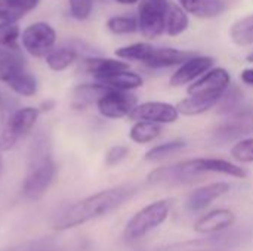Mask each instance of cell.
<instances>
[{"label": "cell", "instance_id": "obj_14", "mask_svg": "<svg viewBox=\"0 0 253 251\" xmlns=\"http://www.w3.org/2000/svg\"><path fill=\"white\" fill-rule=\"evenodd\" d=\"M236 222V215L228 209H216L203 215L196 223L194 231L202 235H215L231 228Z\"/></svg>", "mask_w": 253, "mask_h": 251}, {"label": "cell", "instance_id": "obj_32", "mask_svg": "<svg viewBox=\"0 0 253 251\" xmlns=\"http://www.w3.org/2000/svg\"><path fill=\"white\" fill-rule=\"evenodd\" d=\"M231 157L242 164L253 163V138L239 141L231 148Z\"/></svg>", "mask_w": 253, "mask_h": 251}, {"label": "cell", "instance_id": "obj_13", "mask_svg": "<svg viewBox=\"0 0 253 251\" xmlns=\"http://www.w3.org/2000/svg\"><path fill=\"white\" fill-rule=\"evenodd\" d=\"M188 161L196 176L203 173H219L239 179H245L248 176V172L243 167L222 158H191Z\"/></svg>", "mask_w": 253, "mask_h": 251}, {"label": "cell", "instance_id": "obj_24", "mask_svg": "<svg viewBox=\"0 0 253 251\" xmlns=\"http://www.w3.org/2000/svg\"><path fill=\"white\" fill-rule=\"evenodd\" d=\"M113 90H120V92H130V90H135L138 87H141L144 84V80L139 74L127 70V71H122V72H117L108 78H104L101 81H98Z\"/></svg>", "mask_w": 253, "mask_h": 251}, {"label": "cell", "instance_id": "obj_22", "mask_svg": "<svg viewBox=\"0 0 253 251\" xmlns=\"http://www.w3.org/2000/svg\"><path fill=\"white\" fill-rule=\"evenodd\" d=\"M188 25H190L188 13L179 4L169 1L165 16V31L170 37H176L182 34L188 28Z\"/></svg>", "mask_w": 253, "mask_h": 251}, {"label": "cell", "instance_id": "obj_15", "mask_svg": "<svg viewBox=\"0 0 253 251\" xmlns=\"http://www.w3.org/2000/svg\"><path fill=\"white\" fill-rule=\"evenodd\" d=\"M230 191V185L227 182H213L205 185L202 188L194 189L187 198V209L190 212H202L209 207L215 200L221 198Z\"/></svg>", "mask_w": 253, "mask_h": 251}, {"label": "cell", "instance_id": "obj_25", "mask_svg": "<svg viewBox=\"0 0 253 251\" xmlns=\"http://www.w3.org/2000/svg\"><path fill=\"white\" fill-rule=\"evenodd\" d=\"M6 84L12 92H15L19 96H24V98L34 96L37 93V89H39V83H37L36 75L31 74L28 70H24V71L18 72Z\"/></svg>", "mask_w": 253, "mask_h": 251}, {"label": "cell", "instance_id": "obj_1", "mask_svg": "<svg viewBox=\"0 0 253 251\" xmlns=\"http://www.w3.org/2000/svg\"><path fill=\"white\" fill-rule=\"evenodd\" d=\"M135 194L136 188L130 185H120L95 192L68 207L55 222L53 229L62 232L104 217L126 204Z\"/></svg>", "mask_w": 253, "mask_h": 251}, {"label": "cell", "instance_id": "obj_2", "mask_svg": "<svg viewBox=\"0 0 253 251\" xmlns=\"http://www.w3.org/2000/svg\"><path fill=\"white\" fill-rule=\"evenodd\" d=\"M231 84V75L225 68H212L193 84L188 86V96L176 105L179 114L185 117L200 115L221 102Z\"/></svg>", "mask_w": 253, "mask_h": 251}, {"label": "cell", "instance_id": "obj_18", "mask_svg": "<svg viewBox=\"0 0 253 251\" xmlns=\"http://www.w3.org/2000/svg\"><path fill=\"white\" fill-rule=\"evenodd\" d=\"M111 89L101 83H84L73 89V102L71 105L77 109H83L92 104H98L99 99L107 95Z\"/></svg>", "mask_w": 253, "mask_h": 251}, {"label": "cell", "instance_id": "obj_28", "mask_svg": "<svg viewBox=\"0 0 253 251\" xmlns=\"http://www.w3.org/2000/svg\"><path fill=\"white\" fill-rule=\"evenodd\" d=\"M156 47H153L150 43H135L129 46H123L116 49V56L122 61H139L145 62L151 53L154 52Z\"/></svg>", "mask_w": 253, "mask_h": 251}, {"label": "cell", "instance_id": "obj_4", "mask_svg": "<svg viewBox=\"0 0 253 251\" xmlns=\"http://www.w3.org/2000/svg\"><path fill=\"white\" fill-rule=\"evenodd\" d=\"M172 207H173L172 198H163L142 207L126 223L123 231V238L126 241L141 240L142 237H145L147 234L157 229L166 222Z\"/></svg>", "mask_w": 253, "mask_h": 251}, {"label": "cell", "instance_id": "obj_12", "mask_svg": "<svg viewBox=\"0 0 253 251\" xmlns=\"http://www.w3.org/2000/svg\"><path fill=\"white\" fill-rule=\"evenodd\" d=\"M194 178L196 175L193 173L188 160H184L170 166L154 169L147 176V180L150 185H178V183L190 182Z\"/></svg>", "mask_w": 253, "mask_h": 251}, {"label": "cell", "instance_id": "obj_35", "mask_svg": "<svg viewBox=\"0 0 253 251\" xmlns=\"http://www.w3.org/2000/svg\"><path fill=\"white\" fill-rule=\"evenodd\" d=\"M240 78H242L243 83H246V84H249V86H253V68H246V70H243L242 74H240Z\"/></svg>", "mask_w": 253, "mask_h": 251}, {"label": "cell", "instance_id": "obj_3", "mask_svg": "<svg viewBox=\"0 0 253 251\" xmlns=\"http://www.w3.org/2000/svg\"><path fill=\"white\" fill-rule=\"evenodd\" d=\"M56 176V164L52 158L50 143L44 135H37L30 148L27 176L22 183V195L30 201L40 200L50 188Z\"/></svg>", "mask_w": 253, "mask_h": 251}, {"label": "cell", "instance_id": "obj_10", "mask_svg": "<svg viewBox=\"0 0 253 251\" xmlns=\"http://www.w3.org/2000/svg\"><path fill=\"white\" fill-rule=\"evenodd\" d=\"M130 120L136 121H151L156 124H168L175 123L179 118V112L176 107L168 102L150 101L144 104H138L133 111L129 114Z\"/></svg>", "mask_w": 253, "mask_h": 251}, {"label": "cell", "instance_id": "obj_31", "mask_svg": "<svg viewBox=\"0 0 253 251\" xmlns=\"http://www.w3.org/2000/svg\"><path fill=\"white\" fill-rule=\"evenodd\" d=\"M107 28L117 36H125V34H133L139 30L138 25V18L135 16H127V15H117L111 16L107 21Z\"/></svg>", "mask_w": 253, "mask_h": 251}, {"label": "cell", "instance_id": "obj_36", "mask_svg": "<svg viewBox=\"0 0 253 251\" xmlns=\"http://www.w3.org/2000/svg\"><path fill=\"white\" fill-rule=\"evenodd\" d=\"M120 4H135V3H139L141 0H114Z\"/></svg>", "mask_w": 253, "mask_h": 251}, {"label": "cell", "instance_id": "obj_26", "mask_svg": "<svg viewBox=\"0 0 253 251\" xmlns=\"http://www.w3.org/2000/svg\"><path fill=\"white\" fill-rule=\"evenodd\" d=\"M162 135V126L151 121H136L129 132V138L132 142L144 145L150 143Z\"/></svg>", "mask_w": 253, "mask_h": 251}, {"label": "cell", "instance_id": "obj_39", "mask_svg": "<svg viewBox=\"0 0 253 251\" xmlns=\"http://www.w3.org/2000/svg\"><path fill=\"white\" fill-rule=\"evenodd\" d=\"M1 152V151H0ZM0 172H1V155H0Z\"/></svg>", "mask_w": 253, "mask_h": 251}, {"label": "cell", "instance_id": "obj_7", "mask_svg": "<svg viewBox=\"0 0 253 251\" xmlns=\"http://www.w3.org/2000/svg\"><path fill=\"white\" fill-rule=\"evenodd\" d=\"M169 0H141L138 4L139 31L147 38H156L165 33V16Z\"/></svg>", "mask_w": 253, "mask_h": 251}, {"label": "cell", "instance_id": "obj_20", "mask_svg": "<svg viewBox=\"0 0 253 251\" xmlns=\"http://www.w3.org/2000/svg\"><path fill=\"white\" fill-rule=\"evenodd\" d=\"M27 70L25 58L19 50H7L0 49V81L7 83L13 75Z\"/></svg>", "mask_w": 253, "mask_h": 251}, {"label": "cell", "instance_id": "obj_38", "mask_svg": "<svg viewBox=\"0 0 253 251\" xmlns=\"http://www.w3.org/2000/svg\"><path fill=\"white\" fill-rule=\"evenodd\" d=\"M3 108V95H1V92H0V109Z\"/></svg>", "mask_w": 253, "mask_h": 251}, {"label": "cell", "instance_id": "obj_21", "mask_svg": "<svg viewBox=\"0 0 253 251\" xmlns=\"http://www.w3.org/2000/svg\"><path fill=\"white\" fill-rule=\"evenodd\" d=\"M37 4L39 0H0V22H18Z\"/></svg>", "mask_w": 253, "mask_h": 251}, {"label": "cell", "instance_id": "obj_29", "mask_svg": "<svg viewBox=\"0 0 253 251\" xmlns=\"http://www.w3.org/2000/svg\"><path fill=\"white\" fill-rule=\"evenodd\" d=\"M21 28L18 22H0V49L19 50Z\"/></svg>", "mask_w": 253, "mask_h": 251}, {"label": "cell", "instance_id": "obj_33", "mask_svg": "<svg viewBox=\"0 0 253 251\" xmlns=\"http://www.w3.org/2000/svg\"><path fill=\"white\" fill-rule=\"evenodd\" d=\"M95 0H68L70 13L77 21H86L93 10Z\"/></svg>", "mask_w": 253, "mask_h": 251}, {"label": "cell", "instance_id": "obj_8", "mask_svg": "<svg viewBox=\"0 0 253 251\" xmlns=\"http://www.w3.org/2000/svg\"><path fill=\"white\" fill-rule=\"evenodd\" d=\"M239 241H240L239 235L221 232L215 235H206V238L166 244L159 247L157 251H227L236 247Z\"/></svg>", "mask_w": 253, "mask_h": 251}, {"label": "cell", "instance_id": "obj_16", "mask_svg": "<svg viewBox=\"0 0 253 251\" xmlns=\"http://www.w3.org/2000/svg\"><path fill=\"white\" fill-rule=\"evenodd\" d=\"M83 68L87 74L95 77L98 81L108 78L117 72L127 71L129 64L122 59H113V58H86L83 62Z\"/></svg>", "mask_w": 253, "mask_h": 251}, {"label": "cell", "instance_id": "obj_6", "mask_svg": "<svg viewBox=\"0 0 253 251\" xmlns=\"http://www.w3.org/2000/svg\"><path fill=\"white\" fill-rule=\"evenodd\" d=\"M55 28L43 21L33 22L21 33V44L24 50L34 58H44L56 43Z\"/></svg>", "mask_w": 253, "mask_h": 251}, {"label": "cell", "instance_id": "obj_34", "mask_svg": "<svg viewBox=\"0 0 253 251\" xmlns=\"http://www.w3.org/2000/svg\"><path fill=\"white\" fill-rule=\"evenodd\" d=\"M129 155V148L126 145H116L110 148L105 154V164L108 167H114L120 164Z\"/></svg>", "mask_w": 253, "mask_h": 251}, {"label": "cell", "instance_id": "obj_5", "mask_svg": "<svg viewBox=\"0 0 253 251\" xmlns=\"http://www.w3.org/2000/svg\"><path fill=\"white\" fill-rule=\"evenodd\" d=\"M40 115L36 107H24L12 112L3 124L0 132V151L6 152L15 148L21 138L33 130Z\"/></svg>", "mask_w": 253, "mask_h": 251}, {"label": "cell", "instance_id": "obj_23", "mask_svg": "<svg viewBox=\"0 0 253 251\" xmlns=\"http://www.w3.org/2000/svg\"><path fill=\"white\" fill-rule=\"evenodd\" d=\"M79 58V53L76 49L70 47V46H59V47H53L46 56V64L49 67V70L55 71V72H61L65 71L67 68H70Z\"/></svg>", "mask_w": 253, "mask_h": 251}, {"label": "cell", "instance_id": "obj_11", "mask_svg": "<svg viewBox=\"0 0 253 251\" xmlns=\"http://www.w3.org/2000/svg\"><path fill=\"white\" fill-rule=\"evenodd\" d=\"M215 59L211 56H193L172 74L170 86L179 87L188 83H194L202 75H205L209 70L213 68Z\"/></svg>", "mask_w": 253, "mask_h": 251}, {"label": "cell", "instance_id": "obj_30", "mask_svg": "<svg viewBox=\"0 0 253 251\" xmlns=\"http://www.w3.org/2000/svg\"><path fill=\"white\" fill-rule=\"evenodd\" d=\"M187 146V143L184 141H172V142H165L162 145H157L154 148H151L150 151L145 152V161L150 163H157L162 161L176 152H179L181 149H184Z\"/></svg>", "mask_w": 253, "mask_h": 251}, {"label": "cell", "instance_id": "obj_19", "mask_svg": "<svg viewBox=\"0 0 253 251\" xmlns=\"http://www.w3.org/2000/svg\"><path fill=\"white\" fill-rule=\"evenodd\" d=\"M179 6L190 15L200 19H209L221 15L225 10L224 0H178Z\"/></svg>", "mask_w": 253, "mask_h": 251}, {"label": "cell", "instance_id": "obj_17", "mask_svg": "<svg viewBox=\"0 0 253 251\" xmlns=\"http://www.w3.org/2000/svg\"><path fill=\"white\" fill-rule=\"evenodd\" d=\"M193 56H194L193 52L179 50V49H173V47H162V49H154L151 56L144 64L151 70H160V68L182 65Z\"/></svg>", "mask_w": 253, "mask_h": 251}, {"label": "cell", "instance_id": "obj_9", "mask_svg": "<svg viewBox=\"0 0 253 251\" xmlns=\"http://www.w3.org/2000/svg\"><path fill=\"white\" fill-rule=\"evenodd\" d=\"M136 105L138 99L130 92H120L111 89L107 95H104L99 99L96 108L102 117L110 120H119L123 117H129V114L133 111Z\"/></svg>", "mask_w": 253, "mask_h": 251}, {"label": "cell", "instance_id": "obj_27", "mask_svg": "<svg viewBox=\"0 0 253 251\" xmlns=\"http://www.w3.org/2000/svg\"><path fill=\"white\" fill-rule=\"evenodd\" d=\"M230 37L237 46L253 44V13L236 21L230 28Z\"/></svg>", "mask_w": 253, "mask_h": 251}, {"label": "cell", "instance_id": "obj_37", "mask_svg": "<svg viewBox=\"0 0 253 251\" xmlns=\"http://www.w3.org/2000/svg\"><path fill=\"white\" fill-rule=\"evenodd\" d=\"M246 59H248V62H252L253 64V52H251V53L248 55V58H246Z\"/></svg>", "mask_w": 253, "mask_h": 251}]
</instances>
